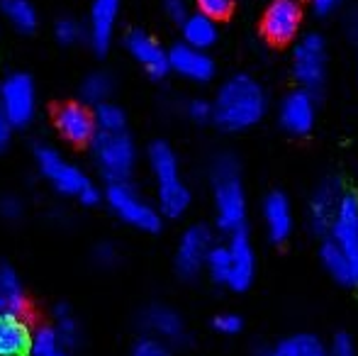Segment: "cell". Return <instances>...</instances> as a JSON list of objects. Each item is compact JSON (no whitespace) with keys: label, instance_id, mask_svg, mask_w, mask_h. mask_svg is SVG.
Instances as JSON below:
<instances>
[{"label":"cell","instance_id":"obj_1","mask_svg":"<svg viewBox=\"0 0 358 356\" xmlns=\"http://www.w3.org/2000/svg\"><path fill=\"white\" fill-rule=\"evenodd\" d=\"M322 264L341 285H358V198L344 195L327 239Z\"/></svg>","mask_w":358,"mask_h":356},{"label":"cell","instance_id":"obj_2","mask_svg":"<svg viewBox=\"0 0 358 356\" xmlns=\"http://www.w3.org/2000/svg\"><path fill=\"white\" fill-rule=\"evenodd\" d=\"M215 122L227 132H241L259 122L266 115V93L259 81L246 73L231 76L217 90L215 98Z\"/></svg>","mask_w":358,"mask_h":356},{"label":"cell","instance_id":"obj_3","mask_svg":"<svg viewBox=\"0 0 358 356\" xmlns=\"http://www.w3.org/2000/svg\"><path fill=\"white\" fill-rule=\"evenodd\" d=\"M213 193L217 225L222 232H244L246 225V193L239 178V166L231 157L222 154L213 164Z\"/></svg>","mask_w":358,"mask_h":356},{"label":"cell","instance_id":"obj_4","mask_svg":"<svg viewBox=\"0 0 358 356\" xmlns=\"http://www.w3.org/2000/svg\"><path fill=\"white\" fill-rule=\"evenodd\" d=\"M34 159H37V166L44 173V178L59 193L69 195V198H78L83 205H95L100 200V190L93 185V180L85 176L83 169L66 162L62 157V152H57L54 147H37Z\"/></svg>","mask_w":358,"mask_h":356},{"label":"cell","instance_id":"obj_5","mask_svg":"<svg viewBox=\"0 0 358 356\" xmlns=\"http://www.w3.org/2000/svg\"><path fill=\"white\" fill-rule=\"evenodd\" d=\"M98 171L110 183L129 180L137 166V147L127 132H98L90 142Z\"/></svg>","mask_w":358,"mask_h":356},{"label":"cell","instance_id":"obj_6","mask_svg":"<svg viewBox=\"0 0 358 356\" xmlns=\"http://www.w3.org/2000/svg\"><path fill=\"white\" fill-rule=\"evenodd\" d=\"M105 200H108L110 210L129 227L142 229V232H156L161 227L164 215H161L159 205H151L129 180L110 183L105 190Z\"/></svg>","mask_w":358,"mask_h":356},{"label":"cell","instance_id":"obj_7","mask_svg":"<svg viewBox=\"0 0 358 356\" xmlns=\"http://www.w3.org/2000/svg\"><path fill=\"white\" fill-rule=\"evenodd\" d=\"M292 73L305 90H320L327 78V44L320 34H305L292 52Z\"/></svg>","mask_w":358,"mask_h":356},{"label":"cell","instance_id":"obj_8","mask_svg":"<svg viewBox=\"0 0 358 356\" xmlns=\"http://www.w3.org/2000/svg\"><path fill=\"white\" fill-rule=\"evenodd\" d=\"M37 93L27 73H10L0 88V110L8 115L15 127H27L34 118Z\"/></svg>","mask_w":358,"mask_h":356},{"label":"cell","instance_id":"obj_9","mask_svg":"<svg viewBox=\"0 0 358 356\" xmlns=\"http://www.w3.org/2000/svg\"><path fill=\"white\" fill-rule=\"evenodd\" d=\"M213 247V232L205 225H193L185 229L178 242V252H176V269L180 271V276L193 278L203 269H208V257Z\"/></svg>","mask_w":358,"mask_h":356},{"label":"cell","instance_id":"obj_10","mask_svg":"<svg viewBox=\"0 0 358 356\" xmlns=\"http://www.w3.org/2000/svg\"><path fill=\"white\" fill-rule=\"evenodd\" d=\"M302 24L300 0H273L264 15V34L275 44L292 42Z\"/></svg>","mask_w":358,"mask_h":356},{"label":"cell","instance_id":"obj_11","mask_svg":"<svg viewBox=\"0 0 358 356\" xmlns=\"http://www.w3.org/2000/svg\"><path fill=\"white\" fill-rule=\"evenodd\" d=\"M124 44H127V52L134 57V62L144 69L149 76H166L171 69V59H169V52L156 42L151 34L142 32V29H134L124 37Z\"/></svg>","mask_w":358,"mask_h":356},{"label":"cell","instance_id":"obj_12","mask_svg":"<svg viewBox=\"0 0 358 356\" xmlns=\"http://www.w3.org/2000/svg\"><path fill=\"white\" fill-rule=\"evenodd\" d=\"M229 276H227V288L231 290H246L254 280L256 273V257L249 237L244 232L229 234Z\"/></svg>","mask_w":358,"mask_h":356},{"label":"cell","instance_id":"obj_13","mask_svg":"<svg viewBox=\"0 0 358 356\" xmlns=\"http://www.w3.org/2000/svg\"><path fill=\"white\" fill-rule=\"evenodd\" d=\"M317 108H315V95L305 88H297L285 95L280 103V124L290 134H307L315 124Z\"/></svg>","mask_w":358,"mask_h":356},{"label":"cell","instance_id":"obj_14","mask_svg":"<svg viewBox=\"0 0 358 356\" xmlns=\"http://www.w3.org/2000/svg\"><path fill=\"white\" fill-rule=\"evenodd\" d=\"M171 69H173L178 76L188 78L195 83H205L213 78L215 73V62L210 59V54L205 49H195L190 44H176L169 52Z\"/></svg>","mask_w":358,"mask_h":356},{"label":"cell","instance_id":"obj_15","mask_svg":"<svg viewBox=\"0 0 358 356\" xmlns=\"http://www.w3.org/2000/svg\"><path fill=\"white\" fill-rule=\"evenodd\" d=\"M117 17H120V0H93L90 3L88 39L98 54H105L110 49Z\"/></svg>","mask_w":358,"mask_h":356},{"label":"cell","instance_id":"obj_16","mask_svg":"<svg viewBox=\"0 0 358 356\" xmlns=\"http://www.w3.org/2000/svg\"><path fill=\"white\" fill-rule=\"evenodd\" d=\"M57 129L62 132V137L71 144L93 142V137L98 134V124H95L93 113H88V110L78 103L62 105V108L57 110Z\"/></svg>","mask_w":358,"mask_h":356},{"label":"cell","instance_id":"obj_17","mask_svg":"<svg viewBox=\"0 0 358 356\" xmlns=\"http://www.w3.org/2000/svg\"><path fill=\"white\" fill-rule=\"evenodd\" d=\"M346 193H341V185L339 180L329 178L315 190L310 200V222L315 232L327 234L336 218V210H339L341 200H344Z\"/></svg>","mask_w":358,"mask_h":356},{"label":"cell","instance_id":"obj_18","mask_svg":"<svg viewBox=\"0 0 358 356\" xmlns=\"http://www.w3.org/2000/svg\"><path fill=\"white\" fill-rule=\"evenodd\" d=\"M142 322L146 332H151V337L164 344H180L185 337V325L180 315L166 305H151L142 315Z\"/></svg>","mask_w":358,"mask_h":356},{"label":"cell","instance_id":"obj_19","mask_svg":"<svg viewBox=\"0 0 358 356\" xmlns=\"http://www.w3.org/2000/svg\"><path fill=\"white\" fill-rule=\"evenodd\" d=\"M34 332L20 315H0V356H29Z\"/></svg>","mask_w":358,"mask_h":356},{"label":"cell","instance_id":"obj_20","mask_svg":"<svg viewBox=\"0 0 358 356\" xmlns=\"http://www.w3.org/2000/svg\"><path fill=\"white\" fill-rule=\"evenodd\" d=\"M264 227L273 242H285L292 232V205L283 193H271L264 200Z\"/></svg>","mask_w":358,"mask_h":356},{"label":"cell","instance_id":"obj_21","mask_svg":"<svg viewBox=\"0 0 358 356\" xmlns=\"http://www.w3.org/2000/svg\"><path fill=\"white\" fill-rule=\"evenodd\" d=\"M27 310V295H24L22 280L8 264H0V315H20Z\"/></svg>","mask_w":358,"mask_h":356},{"label":"cell","instance_id":"obj_22","mask_svg":"<svg viewBox=\"0 0 358 356\" xmlns=\"http://www.w3.org/2000/svg\"><path fill=\"white\" fill-rule=\"evenodd\" d=\"M180 24H183L185 44H190V47L205 49V52H208V49L217 42V24L213 17H208V15L193 13V15H188Z\"/></svg>","mask_w":358,"mask_h":356},{"label":"cell","instance_id":"obj_23","mask_svg":"<svg viewBox=\"0 0 358 356\" xmlns=\"http://www.w3.org/2000/svg\"><path fill=\"white\" fill-rule=\"evenodd\" d=\"M149 166L154 171L156 185H166L173 183V180H180V171H178V159H176L173 149L164 142H156L149 147Z\"/></svg>","mask_w":358,"mask_h":356},{"label":"cell","instance_id":"obj_24","mask_svg":"<svg viewBox=\"0 0 358 356\" xmlns=\"http://www.w3.org/2000/svg\"><path fill=\"white\" fill-rule=\"evenodd\" d=\"M159 188V210L164 218H180L185 210L190 208V190L183 180H173V183L156 185Z\"/></svg>","mask_w":358,"mask_h":356},{"label":"cell","instance_id":"obj_25","mask_svg":"<svg viewBox=\"0 0 358 356\" xmlns=\"http://www.w3.org/2000/svg\"><path fill=\"white\" fill-rule=\"evenodd\" d=\"M264 356H329V349L315 334H292L268 349Z\"/></svg>","mask_w":358,"mask_h":356},{"label":"cell","instance_id":"obj_26","mask_svg":"<svg viewBox=\"0 0 358 356\" xmlns=\"http://www.w3.org/2000/svg\"><path fill=\"white\" fill-rule=\"evenodd\" d=\"M0 13L17 32H32L37 27V10L29 0H0Z\"/></svg>","mask_w":358,"mask_h":356},{"label":"cell","instance_id":"obj_27","mask_svg":"<svg viewBox=\"0 0 358 356\" xmlns=\"http://www.w3.org/2000/svg\"><path fill=\"white\" fill-rule=\"evenodd\" d=\"M110 93H113V76L105 71H93L90 76H85L83 86H80L83 100H88L93 105L108 103Z\"/></svg>","mask_w":358,"mask_h":356},{"label":"cell","instance_id":"obj_28","mask_svg":"<svg viewBox=\"0 0 358 356\" xmlns=\"http://www.w3.org/2000/svg\"><path fill=\"white\" fill-rule=\"evenodd\" d=\"M95 124H98V132H124V113L120 105L115 103H100L95 105Z\"/></svg>","mask_w":358,"mask_h":356},{"label":"cell","instance_id":"obj_29","mask_svg":"<svg viewBox=\"0 0 358 356\" xmlns=\"http://www.w3.org/2000/svg\"><path fill=\"white\" fill-rule=\"evenodd\" d=\"M54 329H57L59 337H62L64 347H78V344H80L83 329H80L78 318H76L69 308H59L57 310V325H54Z\"/></svg>","mask_w":358,"mask_h":356},{"label":"cell","instance_id":"obj_30","mask_svg":"<svg viewBox=\"0 0 358 356\" xmlns=\"http://www.w3.org/2000/svg\"><path fill=\"white\" fill-rule=\"evenodd\" d=\"M54 34H57V39L64 44V47H76V44L83 42L85 29H83V24H80L78 20L62 17L57 22V29H54Z\"/></svg>","mask_w":358,"mask_h":356},{"label":"cell","instance_id":"obj_31","mask_svg":"<svg viewBox=\"0 0 358 356\" xmlns=\"http://www.w3.org/2000/svg\"><path fill=\"white\" fill-rule=\"evenodd\" d=\"M132 356H171V352H169V344L159 342L154 337H144L134 344Z\"/></svg>","mask_w":358,"mask_h":356},{"label":"cell","instance_id":"obj_32","mask_svg":"<svg viewBox=\"0 0 358 356\" xmlns=\"http://www.w3.org/2000/svg\"><path fill=\"white\" fill-rule=\"evenodd\" d=\"M195 5H198V13L208 15V17H224V15H229L231 5H234V0H195Z\"/></svg>","mask_w":358,"mask_h":356},{"label":"cell","instance_id":"obj_33","mask_svg":"<svg viewBox=\"0 0 358 356\" xmlns=\"http://www.w3.org/2000/svg\"><path fill=\"white\" fill-rule=\"evenodd\" d=\"M93 262L98 264V266H103V269L115 266V264L120 262V249L115 247V244H110V242L98 244V247H95V252H93Z\"/></svg>","mask_w":358,"mask_h":356},{"label":"cell","instance_id":"obj_34","mask_svg":"<svg viewBox=\"0 0 358 356\" xmlns=\"http://www.w3.org/2000/svg\"><path fill=\"white\" fill-rule=\"evenodd\" d=\"M188 115H190V120H195V122H208V120L215 118V105L198 98L188 105Z\"/></svg>","mask_w":358,"mask_h":356},{"label":"cell","instance_id":"obj_35","mask_svg":"<svg viewBox=\"0 0 358 356\" xmlns=\"http://www.w3.org/2000/svg\"><path fill=\"white\" fill-rule=\"evenodd\" d=\"M0 215H3L8 222H15V220L22 218V203H20L15 195H5L0 200Z\"/></svg>","mask_w":358,"mask_h":356},{"label":"cell","instance_id":"obj_36","mask_svg":"<svg viewBox=\"0 0 358 356\" xmlns=\"http://www.w3.org/2000/svg\"><path fill=\"white\" fill-rule=\"evenodd\" d=\"M215 329L220 334L231 337V334H236L241 329V320L236 318V315H231V313H224V315H220V318L215 320Z\"/></svg>","mask_w":358,"mask_h":356},{"label":"cell","instance_id":"obj_37","mask_svg":"<svg viewBox=\"0 0 358 356\" xmlns=\"http://www.w3.org/2000/svg\"><path fill=\"white\" fill-rule=\"evenodd\" d=\"M329 356H358V354H356L354 342H351L346 334H336L329 347Z\"/></svg>","mask_w":358,"mask_h":356},{"label":"cell","instance_id":"obj_38","mask_svg":"<svg viewBox=\"0 0 358 356\" xmlns=\"http://www.w3.org/2000/svg\"><path fill=\"white\" fill-rule=\"evenodd\" d=\"M164 10L176 22H183V20L188 17V3H185V0H164Z\"/></svg>","mask_w":358,"mask_h":356},{"label":"cell","instance_id":"obj_39","mask_svg":"<svg viewBox=\"0 0 358 356\" xmlns=\"http://www.w3.org/2000/svg\"><path fill=\"white\" fill-rule=\"evenodd\" d=\"M13 129H15V124L10 122L8 115L0 110V152H3V149H8L10 139H13Z\"/></svg>","mask_w":358,"mask_h":356},{"label":"cell","instance_id":"obj_40","mask_svg":"<svg viewBox=\"0 0 358 356\" xmlns=\"http://www.w3.org/2000/svg\"><path fill=\"white\" fill-rule=\"evenodd\" d=\"M310 3H312V8H315L317 13H331L339 0H310Z\"/></svg>","mask_w":358,"mask_h":356},{"label":"cell","instance_id":"obj_41","mask_svg":"<svg viewBox=\"0 0 358 356\" xmlns=\"http://www.w3.org/2000/svg\"><path fill=\"white\" fill-rule=\"evenodd\" d=\"M52 356H66V349H59V352H54Z\"/></svg>","mask_w":358,"mask_h":356},{"label":"cell","instance_id":"obj_42","mask_svg":"<svg viewBox=\"0 0 358 356\" xmlns=\"http://www.w3.org/2000/svg\"><path fill=\"white\" fill-rule=\"evenodd\" d=\"M0 88H3V81H0Z\"/></svg>","mask_w":358,"mask_h":356}]
</instances>
